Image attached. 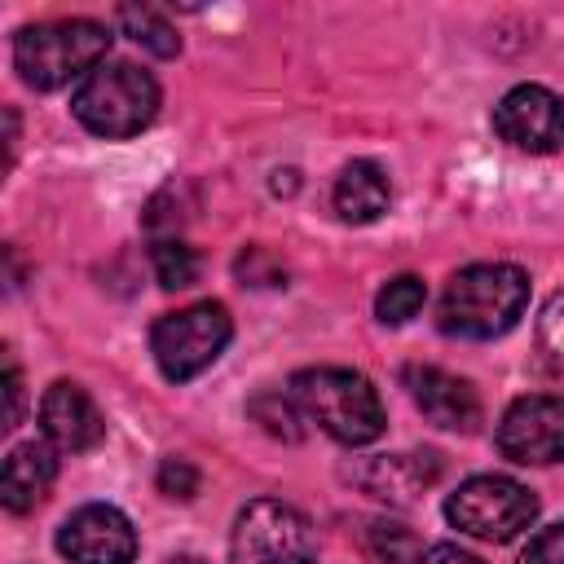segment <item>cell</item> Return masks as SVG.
<instances>
[{
	"label": "cell",
	"mask_w": 564,
	"mask_h": 564,
	"mask_svg": "<svg viewBox=\"0 0 564 564\" xmlns=\"http://www.w3.org/2000/svg\"><path fill=\"white\" fill-rule=\"evenodd\" d=\"M414 564H485V560H480V555H471V551H463V546L436 542V546L419 551V555H414Z\"/></svg>",
	"instance_id": "24"
},
{
	"label": "cell",
	"mask_w": 564,
	"mask_h": 564,
	"mask_svg": "<svg viewBox=\"0 0 564 564\" xmlns=\"http://www.w3.org/2000/svg\"><path fill=\"white\" fill-rule=\"evenodd\" d=\"M445 520L480 542H511L538 520V498L511 476H471L445 498Z\"/></svg>",
	"instance_id": "6"
},
{
	"label": "cell",
	"mask_w": 564,
	"mask_h": 564,
	"mask_svg": "<svg viewBox=\"0 0 564 564\" xmlns=\"http://www.w3.org/2000/svg\"><path fill=\"white\" fill-rule=\"evenodd\" d=\"M494 132L529 154L564 150V101L542 84H516L494 106Z\"/></svg>",
	"instance_id": "9"
},
{
	"label": "cell",
	"mask_w": 564,
	"mask_h": 564,
	"mask_svg": "<svg viewBox=\"0 0 564 564\" xmlns=\"http://www.w3.org/2000/svg\"><path fill=\"white\" fill-rule=\"evenodd\" d=\"M159 489L167 498H194L198 494V471L185 463V458H163L159 467Z\"/></svg>",
	"instance_id": "23"
},
{
	"label": "cell",
	"mask_w": 564,
	"mask_h": 564,
	"mask_svg": "<svg viewBox=\"0 0 564 564\" xmlns=\"http://www.w3.org/2000/svg\"><path fill=\"white\" fill-rule=\"evenodd\" d=\"M330 198H335V212H339L348 225H370V220H379V216L388 212L392 189H388V176L379 172V163L352 159V163L335 176Z\"/></svg>",
	"instance_id": "15"
},
{
	"label": "cell",
	"mask_w": 564,
	"mask_h": 564,
	"mask_svg": "<svg viewBox=\"0 0 564 564\" xmlns=\"http://www.w3.org/2000/svg\"><path fill=\"white\" fill-rule=\"evenodd\" d=\"M520 564H564V524L533 533L529 546L520 551Z\"/></svg>",
	"instance_id": "21"
},
{
	"label": "cell",
	"mask_w": 564,
	"mask_h": 564,
	"mask_svg": "<svg viewBox=\"0 0 564 564\" xmlns=\"http://www.w3.org/2000/svg\"><path fill=\"white\" fill-rule=\"evenodd\" d=\"M291 401L339 445H370L383 436V401L375 383L344 366H313L291 379Z\"/></svg>",
	"instance_id": "2"
},
{
	"label": "cell",
	"mask_w": 564,
	"mask_h": 564,
	"mask_svg": "<svg viewBox=\"0 0 564 564\" xmlns=\"http://www.w3.org/2000/svg\"><path fill=\"white\" fill-rule=\"evenodd\" d=\"M366 542L379 564H414V533L405 524H370Z\"/></svg>",
	"instance_id": "19"
},
{
	"label": "cell",
	"mask_w": 564,
	"mask_h": 564,
	"mask_svg": "<svg viewBox=\"0 0 564 564\" xmlns=\"http://www.w3.org/2000/svg\"><path fill=\"white\" fill-rule=\"evenodd\" d=\"M57 480V458H53V445L48 441H26L18 449H9L4 458V471H0V502L9 511H31L48 485Z\"/></svg>",
	"instance_id": "14"
},
{
	"label": "cell",
	"mask_w": 564,
	"mask_h": 564,
	"mask_svg": "<svg viewBox=\"0 0 564 564\" xmlns=\"http://www.w3.org/2000/svg\"><path fill=\"white\" fill-rule=\"evenodd\" d=\"M229 335H234L229 308L216 304V300H203V304L163 313V317L154 322V330H150V348H154L159 370H163L172 383H185V379L203 375V370L225 352Z\"/></svg>",
	"instance_id": "5"
},
{
	"label": "cell",
	"mask_w": 564,
	"mask_h": 564,
	"mask_svg": "<svg viewBox=\"0 0 564 564\" xmlns=\"http://www.w3.org/2000/svg\"><path fill=\"white\" fill-rule=\"evenodd\" d=\"M529 304V278L516 264H467L458 269L436 304V322L458 339L507 335Z\"/></svg>",
	"instance_id": "1"
},
{
	"label": "cell",
	"mask_w": 564,
	"mask_h": 564,
	"mask_svg": "<svg viewBox=\"0 0 564 564\" xmlns=\"http://www.w3.org/2000/svg\"><path fill=\"white\" fill-rule=\"evenodd\" d=\"M70 110L93 137H137L159 115V84L137 62H101L75 88Z\"/></svg>",
	"instance_id": "4"
},
{
	"label": "cell",
	"mask_w": 564,
	"mask_h": 564,
	"mask_svg": "<svg viewBox=\"0 0 564 564\" xmlns=\"http://www.w3.org/2000/svg\"><path fill=\"white\" fill-rule=\"evenodd\" d=\"M57 551L70 564H132L137 555V529L132 520L110 502H88L70 511L57 529Z\"/></svg>",
	"instance_id": "10"
},
{
	"label": "cell",
	"mask_w": 564,
	"mask_h": 564,
	"mask_svg": "<svg viewBox=\"0 0 564 564\" xmlns=\"http://www.w3.org/2000/svg\"><path fill=\"white\" fill-rule=\"evenodd\" d=\"M423 300H427V286H423V278H414V273H401V278H392V282L379 291V300H375V313H379V322H383V326H405L410 317H419Z\"/></svg>",
	"instance_id": "18"
},
{
	"label": "cell",
	"mask_w": 564,
	"mask_h": 564,
	"mask_svg": "<svg viewBox=\"0 0 564 564\" xmlns=\"http://www.w3.org/2000/svg\"><path fill=\"white\" fill-rule=\"evenodd\" d=\"M498 449L520 467L564 463V397H520L498 423Z\"/></svg>",
	"instance_id": "8"
},
{
	"label": "cell",
	"mask_w": 564,
	"mask_h": 564,
	"mask_svg": "<svg viewBox=\"0 0 564 564\" xmlns=\"http://www.w3.org/2000/svg\"><path fill=\"white\" fill-rule=\"evenodd\" d=\"M119 26L123 35H132L141 48H150L154 57H176L181 53V35L176 26L159 13V9H145V4H123L119 9Z\"/></svg>",
	"instance_id": "16"
},
{
	"label": "cell",
	"mask_w": 564,
	"mask_h": 564,
	"mask_svg": "<svg viewBox=\"0 0 564 564\" xmlns=\"http://www.w3.org/2000/svg\"><path fill=\"white\" fill-rule=\"evenodd\" d=\"M4 397H9V410H4V427H18V419H22V375L9 366V375H4Z\"/></svg>",
	"instance_id": "25"
},
{
	"label": "cell",
	"mask_w": 564,
	"mask_h": 564,
	"mask_svg": "<svg viewBox=\"0 0 564 564\" xmlns=\"http://www.w3.org/2000/svg\"><path fill=\"white\" fill-rule=\"evenodd\" d=\"M538 344L555 370H564V295H551L538 317Z\"/></svg>",
	"instance_id": "20"
},
{
	"label": "cell",
	"mask_w": 564,
	"mask_h": 564,
	"mask_svg": "<svg viewBox=\"0 0 564 564\" xmlns=\"http://www.w3.org/2000/svg\"><path fill=\"white\" fill-rule=\"evenodd\" d=\"M251 414H256L273 436H286V441L300 436V427H295V423H300V405H295V401H286L282 410H269V397H256V401H251Z\"/></svg>",
	"instance_id": "22"
},
{
	"label": "cell",
	"mask_w": 564,
	"mask_h": 564,
	"mask_svg": "<svg viewBox=\"0 0 564 564\" xmlns=\"http://www.w3.org/2000/svg\"><path fill=\"white\" fill-rule=\"evenodd\" d=\"M167 564H207V560H203V555H172Z\"/></svg>",
	"instance_id": "26"
},
{
	"label": "cell",
	"mask_w": 564,
	"mask_h": 564,
	"mask_svg": "<svg viewBox=\"0 0 564 564\" xmlns=\"http://www.w3.org/2000/svg\"><path fill=\"white\" fill-rule=\"evenodd\" d=\"M110 48V31L93 18H66V22H40V26H22L13 35V66L18 75L40 88H66L70 79H88Z\"/></svg>",
	"instance_id": "3"
},
{
	"label": "cell",
	"mask_w": 564,
	"mask_h": 564,
	"mask_svg": "<svg viewBox=\"0 0 564 564\" xmlns=\"http://www.w3.org/2000/svg\"><path fill=\"white\" fill-rule=\"evenodd\" d=\"M229 555L234 564H317V542L291 502L256 498L234 520Z\"/></svg>",
	"instance_id": "7"
},
{
	"label": "cell",
	"mask_w": 564,
	"mask_h": 564,
	"mask_svg": "<svg viewBox=\"0 0 564 564\" xmlns=\"http://www.w3.org/2000/svg\"><path fill=\"white\" fill-rule=\"evenodd\" d=\"M40 427H44V441L53 449H66V454H84V449H93L106 436V423H101L93 397L79 383H70V379H57L44 392Z\"/></svg>",
	"instance_id": "12"
},
{
	"label": "cell",
	"mask_w": 564,
	"mask_h": 564,
	"mask_svg": "<svg viewBox=\"0 0 564 564\" xmlns=\"http://www.w3.org/2000/svg\"><path fill=\"white\" fill-rule=\"evenodd\" d=\"M405 383H410V397L423 410V419H432L436 427L463 432V436L480 427L485 410H480V397L467 379L436 370V366H414V370H405Z\"/></svg>",
	"instance_id": "11"
},
{
	"label": "cell",
	"mask_w": 564,
	"mask_h": 564,
	"mask_svg": "<svg viewBox=\"0 0 564 564\" xmlns=\"http://www.w3.org/2000/svg\"><path fill=\"white\" fill-rule=\"evenodd\" d=\"M436 476H441L436 454H379L366 467H357L352 480L379 502H414Z\"/></svg>",
	"instance_id": "13"
},
{
	"label": "cell",
	"mask_w": 564,
	"mask_h": 564,
	"mask_svg": "<svg viewBox=\"0 0 564 564\" xmlns=\"http://www.w3.org/2000/svg\"><path fill=\"white\" fill-rule=\"evenodd\" d=\"M150 264H154V278H159L163 291H185V286L198 282V256H194V247H185L181 238L154 242Z\"/></svg>",
	"instance_id": "17"
}]
</instances>
